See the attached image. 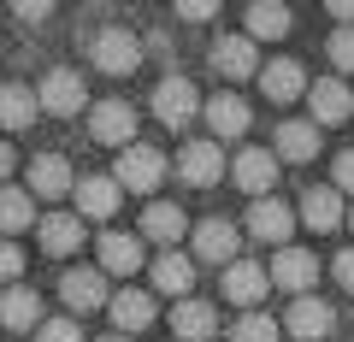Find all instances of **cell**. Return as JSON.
<instances>
[{"instance_id": "obj_27", "label": "cell", "mask_w": 354, "mask_h": 342, "mask_svg": "<svg viewBox=\"0 0 354 342\" xmlns=\"http://www.w3.org/2000/svg\"><path fill=\"white\" fill-rule=\"evenodd\" d=\"M207 124H213V136H242L248 130V101L230 89H218L213 101H207Z\"/></svg>"}, {"instance_id": "obj_25", "label": "cell", "mask_w": 354, "mask_h": 342, "mask_svg": "<svg viewBox=\"0 0 354 342\" xmlns=\"http://www.w3.org/2000/svg\"><path fill=\"white\" fill-rule=\"evenodd\" d=\"M278 160H295V165L319 160V124H301V118H283V124H278Z\"/></svg>"}, {"instance_id": "obj_16", "label": "cell", "mask_w": 354, "mask_h": 342, "mask_svg": "<svg viewBox=\"0 0 354 342\" xmlns=\"http://www.w3.org/2000/svg\"><path fill=\"white\" fill-rule=\"evenodd\" d=\"M65 189H77L71 165H65V153H36V160H30V195H41V201H59Z\"/></svg>"}, {"instance_id": "obj_39", "label": "cell", "mask_w": 354, "mask_h": 342, "mask_svg": "<svg viewBox=\"0 0 354 342\" xmlns=\"http://www.w3.org/2000/svg\"><path fill=\"white\" fill-rule=\"evenodd\" d=\"M6 178H12V148L0 142V189H6Z\"/></svg>"}, {"instance_id": "obj_5", "label": "cell", "mask_w": 354, "mask_h": 342, "mask_svg": "<svg viewBox=\"0 0 354 342\" xmlns=\"http://www.w3.org/2000/svg\"><path fill=\"white\" fill-rule=\"evenodd\" d=\"M195 113H201V89H195L189 77H165L160 89H153V118H160V124L183 130Z\"/></svg>"}, {"instance_id": "obj_14", "label": "cell", "mask_w": 354, "mask_h": 342, "mask_svg": "<svg viewBox=\"0 0 354 342\" xmlns=\"http://www.w3.org/2000/svg\"><path fill=\"white\" fill-rule=\"evenodd\" d=\"M59 295H65L71 313H95V307H106V272H88V266L65 272V278H59Z\"/></svg>"}, {"instance_id": "obj_10", "label": "cell", "mask_w": 354, "mask_h": 342, "mask_svg": "<svg viewBox=\"0 0 354 342\" xmlns=\"http://www.w3.org/2000/svg\"><path fill=\"white\" fill-rule=\"evenodd\" d=\"M236 248H242V230L230 218L195 225V260H207V266H236Z\"/></svg>"}, {"instance_id": "obj_6", "label": "cell", "mask_w": 354, "mask_h": 342, "mask_svg": "<svg viewBox=\"0 0 354 342\" xmlns=\"http://www.w3.org/2000/svg\"><path fill=\"white\" fill-rule=\"evenodd\" d=\"M41 113L53 118H71V113H88V89H83V77L77 71H48L41 77V89H36Z\"/></svg>"}, {"instance_id": "obj_8", "label": "cell", "mask_w": 354, "mask_h": 342, "mask_svg": "<svg viewBox=\"0 0 354 342\" xmlns=\"http://www.w3.org/2000/svg\"><path fill=\"white\" fill-rule=\"evenodd\" d=\"M213 71L230 77V83H248V77H260V71H266V65H260V41H248V36H225V41H213Z\"/></svg>"}, {"instance_id": "obj_35", "label": "cell", "mask_w": 354, "mask_h": 342, "mask_svg": "<svg viewBox=\"0 0 354 342\" xmlns=\"http://www.w3.org/2000/svg\"><path fill=\"white\" fill-rule=\"evenodd\" d=\"M330 189H337V195H354V148L330 160Z\"/></svg>"}, {"instance_id": "obj_9", "label": "cell", "mask_w": 354, "mask_h": 342, "mask_svg": "<svg viewBox=\"0 0 354 342\" xmlns=\"http://www.w3.org/2000/svg\"><path fill=\"white\" fill-rule=\"evenodd\" d=\"M230 178H236L242 195H260V201H272V183H278V160L266 148H242L236 160H230Z\"/></svg>"}, {"instance_id": "obj_15", "label": "cell", "mask_w": 354, "mask_h": 342, "mask_svg": "<svg viewBox=\"0 0 354 342\" xmlns=\"http://www.w3.org/2000/svg\"><path fill=\"white\" fill-rule=\"evenodd\" d=\"M290 24H295L290 6H278V0H254L248 18H242V36H248V41H283Z\"/></svg>"}, {"instance_id": "obj_2", "label": "cell", "mask_w": 354, "mask_h": 342, "mask_svg": "<svg viewBox=\"0 0 354 342\" xmlns=\"http://www.w3.org/2000/svg\"><path fill=\"white\" fill-rule=\"evenodd\" d=\"M118 189H136V195H153V183L165 178V153L160 148H148V142H136V148H124L118 153Z\"/></svg>"}, {"instance_id": "obj_22", "label": "cell", "mask_w": 354, "mask_h": 342, "mask_svg": "<svg viewBox=\"0 0 354 342\" xmlns=\"http://www.w3.org/2000/svg\"><path fill=\"white\" fill-rule=\"evenodd\" d=\"M153 289L189 301V289H195V260H189V254H160V260H153Z\"/></svg>"}, {"instance_id": "obj_21", "label": "cell", "mask_w": 354, "mask_h": 342, "mask_svg": "<svg viewBox=\"0 0 354 342\" xmlns=\"http://www.w3.org/2000/svg\"><path fill=\"white\" fill-rule=\"evenodd\" d=\"M101 272H113V278H136V272H142V242L124 236V230H106V236H101Z\"/></svg>"}, {"instance_id": "obj_20", "label": "cell", "mask_w": 354, "mask_h": 342, "mask_svg": "<svg viewBox=\"0 0 354 342\" xmlns=\"http://www.w3.org/2000/svg\"><path fill=\"white\" fill-rule=\"evenodd\" d=\"M260 89H266V101L290 106L295 95H307V89H313V83H307V71H301V65H295V59H272V65H266V71H260Z\"/></svg>"}, {"instance_id": "obj_17", "label": "cell", "mask_w": 354, "mask_h": 342, "mask_svg": "<svg viewBox=\"0 0 354 342\" xmlns=\"http://www.w3.org/2000/svg\"><path fill=\"white\" fill-rule=\"evenodd\" d=\"M142 236L160 242V248H171L177 236H195V225L183 218V207H171V201H148V213H142Z\"/></svg>"}, {"instance_id": "obj_32", "label": "cell", "mask_w": 354, "mask_h": 342, "mask_svg": "<svg viewBox=\"0 0 354 342\" xmlns=\"http://www.w3.org/2000/svg\"><path fill=\"white\" fill-rule=\"evenodd\" d=\"M278 330H283V319H272V313H242L236 325H230V342H278Z\"/></svg>"}, {"instance_id": "obj_7", "label": "cell", "mask_w": 354, "mask_h": 342, "mask_svg": "<svg viewBox=\"0 0 354 342\" xmlns=\"http://www.w3.org/2000/svg\"><path fill=\"white\" fill-rule=\"evenodd\" d=\"M272 283L290 289V301H301V295H313V283H319V260L307 248H278V260H272Z\"/></svg>"}, {"instance_id": "obj_30", "label": "cell", "mask_w": 354, "mask_h": 342, "mask_svg": "<svg viewBox=\"0 0 354 342\" xmlns=\"http://www.w3.org/2000/svg\"><path fill=\"white\" fill-rule=\"evenodd\" d=\"M113 325L124 330H148L153 325V295L148 289H124V295H113Z\"/></svg>"}, {"instance_id": "obj_19", "label": "cell", "mask_w": 354, "mask_h": 342, "mask_svg": "<svg viewBox=\"0 0 354 342\" xmlns=\"http://www.w3.org/2000/svg\"><path fill=\"white\" fill-rule=\"evenodd\" d=\"M0 330H41V295L24 283L0 289Z\"/></svg>"}, {"instance_id": "obj_41", "label": "cell", "mask_w": 354, "mask_h": 342, "mask_svg": "<svg viewBox=\"0 0 354 342\" xmlns=\"http://www.w3.org/2000/svg\"><path fill=\"white\" fill-rule=\"evenodd\" d=\"M348 230H354V213H348Z\"/></svg>"}, {"instance_id": "obj_26", "label": "cell", "mask_w": 354, "mask_h": 342, "mask_svg": "<svg viewBox=\"0 0 354 342\" xmlns=\"http://www.w3.org/2000/svg\"><path fill=\"white\" fill-rule=\"evenodd\" d=\"M301 218H307V230H337L342 225V195L330 183H313L301 195Z\"/></svg>"}, {"instance_id": "obj_37", "label": "cell", "mask_w": 354, "mask_h": 342, "mask_svg": "<svg viewBox=\"0 0 354 342\" xmlns=\"http://www.w3.org/2000/svg\"><path fill=\"white\" fill-rule=\"evenodd\" d=\"M177 18H189V24H207V18H218V0H183V6H177Z\"/></svg>"}, {"instance_id": "obj_28", "label": "cell", "mask_w": 354, "mask_h": 342, "mask_svg": "<svg viewBox=\"0 0 354 342\" xmlns=\"http://www.w3.org/2000/svg\"><path fill=\"white\" fill-rule=\"evenodd\" d=\"M36 230H41V248L48 254H77L83 248V218L77 213H48Z\"/></svg>"}, {"instance_id": "obj_24", "label": "cell", "mask_w": 354, "mask_h": 342, "mask_svg": "<svg viewBox=\"0 0 354 342\" xmlns=\"http://www.w3.org/2000/svg\"><path fill=\"white\" fill-rule=\"evenodd\" d=\"M171 330H177V342H207V336L218 330V313H213L207 301H195V295H189V301L171 307Z\"/></svg>"}, {"instance_id": "obj_34", "label": "cell", "mask_w": 354, "mask_h": 342, "mask_svg": "<svg viewBox=\"0 0 354 342\" xmlns=\"http://www.w3.org/2000/svg\"><path fill=\"white\" fill-rule=\"evenodd\" d=\"M18 272H24V248H18L12 236H0V283L12 289V278H18Z\"/></svg>"}, {"instance_id": "obj_12", "label": "cell", "mask_w": 354, "mask_h": 342, "mask_svg": "<svg viewBox=\"0 0 354 342\" xmlns=\"http://www.w3.org/2000/svg\"><path fill=\"white\" fill-rule=\"evenodd\" d=\"M330 325H337V313H330L319 295H301V301H290V313H283V330H290L295 342H325Z\"/></svg>"}, {"instance_id": "obj_33", "label": "cell", "mask_w": 354, "mask_h": 342, "mask_svg": "<svg viewBox=\"0 0 354 342\" xmlns=\"http://www.w3.org/2000/svg\"><path fill=\"white\" fill-rule=\"evenodd\" d=\"M325 53H330V65H337V71H354V30H330Z\"/></svg>"}, {"instance_id": "obj_18", "label": "cell", "mask_w": 354, "mask_h": 342, "mask_svg": "<svg viewBox=\"0 0 354 342\" xmlns=\"http://www.w3.org/2000/svg\"><path fill=\"white\" fill-rule=\"evenodd\" d=\"M307 101H313V124H348V118H354V95L342 89V77L313 83V89H307Z\"/></svg>"}, {"instance_id": "obj_23", "label": "cell", "mask_w": 354, "mask_h": 342, "mask_svg": "<svg viewBox=\"0 0 354 342\" xmlns=\"http://www.w3.org/2000/svg\"><path fill=\"white\" fill-rule=\"evenodd\" d=\"M295 230V213L283 201H254L248 207V236H260V242H278L283 248V236Z\"/></svg>"}, {"instance_id": "obj_36", "label": "cell", "mask_w": 354, "mask_h": 342, "mask_svg": "<svg viewBox=\"0 0 354 342\" xmlns=\"http://www.w3.org/2000/svg\"><path fill=\"white\" fill-rule=\"evenodd\" d=\"M36 342H83V330H77L71 319H41V330H36Z\"/></svg>"}, {"instance_id": "obj_40", "label": "cell", "mask_w": 354, "mask_h": 342, "mask_svg": "<svg viewBox=\"0 0 354 342\" xmlns=\"http://www.w3.org/2000/svg\"><path fill=\"white\" fill-rule=\"evenodd\" d=\"M101 342H130V336H101Z\"/></svg>"}, {"instance_id": "obj_1", "label": "cell", "mask_w": 354, "mask_h": 342, "mask_svg": "<svg viewBox=\"0 0 354 342\" xmlns=\"http://www.w3.org/2000/svg\"><path fill=\"white\" fill-rule=\"evenodd\" d=\"M88 136L101 142V148H118V153L136 148V142H130L136 136V113H130L124 101H95L88 106Z\"/></svg>"}, {"instance_id": "obj_3", "label": "cell", "mask_w": 354, "mask_h": 342, "mask_svg": "<svg viewBox=\"0 0 354 342\" xmlns=\"http://www.w3.org/2000/svg\"><path fill=\"white\" fill-rule=\"evenodd\" d=\"M88 59H95V71H106V77H130L142 65V41L130 36V30H101L95 48H88Z\"/></svg>"}, {"instance_id": "obj_29", "label": "cell", "mask_w": 354, "mask_h": 342, "mask_svg": "<svg viewBox=\"0 0 354 342\" xmlns=\"http://www.w3.org/2000/svg\"><path fill=\"white\" fill-rule=\"evenodd\" d=\"M36 113H41L36 89H24V83H6V89H0V124H6V130H30Z\"/></svg>"}, {"instance_id": "obj_4", "label": "cell", "mask_w": 354, "mask_h": 342, "mask_svg": "<svg viewBox=\"0 0 354 342\" xmlns=\"http://www.w3.org/2000/svg\"><path fill=\"white\" fill-rule=\"evenodd\" d=\"M225 171H230V160H225V148H218V142H183V153H177V178H183V183L213 189Z\"/></svg>"}, {"instance_id": "obj_11", "label": "cell", "mask_w": 354, "mask_h": 342, "mask_svg": "<svg viewBox=\"0 0 354 342\" xmlns=\"http://www.w3.org/2000/svg\"><path fill=\"white\" fill-rule=\"evenodd\" d=\"M266 289H272V272L254 266V260H236V266H225V295L242 307V313H260Z\"/></svg>"}, {"instance_id": "obj_13", "label": "cell", "mask_w": 354, "mask_h": 342, "mask_svg": "<svg viewBox=\"0 0 354 342\" xmlns=\"http://www.w3.org/2000/svg\"><path fill=\"white\" fill-rule=\"evenodd\" d=\"M71 195H77V218H101V225L118 213V201H124L118 178H106V171H101V178H77Z\"/></svg>"}, {"instance_id": "obj_38", "label": "cell", "mask_w": 354, "mask_h": 342, "mask_svg": "<svg viewBox=\"0 0 354 342\" xmlns=\"http://www.w3.org/2000/svg\"><path fill=\"white\" fill-rule=\"evenodd\" d=\"M330 272H337V283H342V289L354 295V248H342V254H337V266H330Z\"/></svg>"}, {"instance_id": "obj_31", "label": "cell", "mask_w": 354, "mask_h": 342, "mask_svg": "<svg viewBox=\"0 0 354 342\" xmlns=\"http://www.w3.org/2000/svg\"><path fill=\"white\" fill-rule=\"evenodd\" d=\"M30 225H36V201L6 183V189H0V230L12 236V230H30Z\"/></svg>"}]
</instances>
